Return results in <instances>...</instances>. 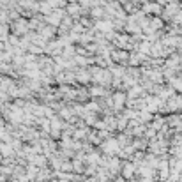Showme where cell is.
Masks as SVG:
<instances>
[{
	"label": "cell",
	"mask_w": 182,
	"mask_h": 182,
	"mask_svg": "<svg viewBox=\"0 0 182 182\" xmlns=\"http://www.w3.org/2000/svg\"><path fill=\"white\" fill-rule=\"evenodd\" d=\"M0 154H2L4 158H11V156H13V147L7 145V143H5V145H0Z\"/></svg>",
	"instance_id": "1"
}]
</instances>
